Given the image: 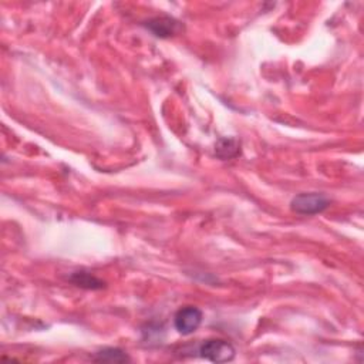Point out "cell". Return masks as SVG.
<instances>
[{"mask_svg": "<svg viewBox=\"0 0 364 364\" xmlns=\"http://www.w3.org/2000/svg\"><path fill=\"white\" fill-rule=\"evenodd\" d=\"M330 206V199L318 192H303L290 200V209L299 215H317Z\"/></svg>", "mask_w": 364, "mask_h": 364, "instance_id": "6da1fadb", "label": "cell"}, {"mask_svg": "<svg viewBox=\"0 0 364 364\" xmlns=\"http://www.w3.org/2000/svg\"><path fill=\"white\" fill-rule=\"evenodd\" d=\"M198 353L202 358H206L212 363H228L235 358V347L222 338H209L202 341L198 347Z\"/></svg>", "mask_w": 364, "mask_h": 364, "instance_id": "7a4b0ae2", "label": "cell"}, {"mask_svg": "<svg viewBox=\"0 0 364 364\" xmlns=\"http://www.w3.org/2000/svg\"><path fill=\"white\" fill-rule=\"evenodd\" d=\"M202 320H203V313L200 309L195 306H185L175 313L173 326L179 334L191 336L199 328V326L202 324Z\"/></svg>", "mask_w": 364, "mask_h": 364, "instance_id": "3957f363", "label": "cell"}, {"mask_svg": "<svg viewBox=\"0 0 364 364\" xmlns=\"http://www.w3.org/2000/svg\"><path fill=\"white\" fill-rule=\"evenodd\" d=\"M144 26L159 38H168L183 30V24L171 16H156L144 23Z\"/></svg>", "mask_w": 364, "mask_h": 364, "instance_id": "277c9868", "label": "cell"}, {"mask_svg": "<svg viewBox=\"0 0 364 364\" xmlns=\"http://www.w3.org/2000/svg\"><path fill=\"white\" fill-rule=\"evenodd\" d=\"M242 142L235 136H222L215 142V155L219 159H233L240 155Z\"/></svg>", "mask_w": 364, "mask_h": 364, "instance_id": "5b68a950", "label": "cell"}, {"mask_svg": "<svg viewBox=\"0 0 364 364\" xmlns=\"http://www.w3.org/2000/svg\"><path fill=\"white\" fill-rule=\"evenodd\" d=\"M68 280L73 284H75L77 287L87 289V290H100V289L105 287V283L101 279H98L94 274H91L90 272H84V270L73 272L70 274Z\"/></svg>", "mask_w": 364, "mask_h": 364, "instance_id": "8992f818", "label": "cell"}, {"mask_svg": "<svg viewBox=\"0 0 364 364\" xmlns=\"http://www.w3.org/2000/svg\"><path fill=\"white\" fill-rule=\"evenodd\" d=\"M94 360L102 361V363H125V361H129V357L122 348L104 347L95 353Z\"/></svg>", "mask_w": 364, "mask_h": 364, "instance_id": "52a82bcc", "label": "cell"}]
</instances>
